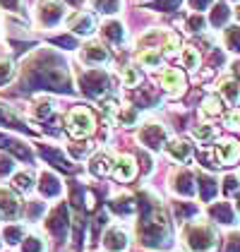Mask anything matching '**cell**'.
Masks as SVG:
<instances>
[{"label": "cell", "instance_id": "25", "mask_svg": "<svg viewBox=\"0 0 240 252\" xmlns=\"http://www.w3.org/2000/svg\"><path fill=\"white\" fill-rule=\"evenodd\" d=\"M219 96L223 98V103H228V106H238L240 103V84L233 77H223L219 82Z\"/></svg>", "mask_w": 240, "mask_h": 252}, {"label": "cell", "instance_id": "55", "mask_svg": "<svg viewBox=\"0 0 240 252\" xmlns=\"http://www.w3.org/2000/svg\"><path fill=\"white\" fill-rule=\"evenodd\" d=\"M233 70H236V75H238V77H240V58L236 60V65H233Z\"/></svg>", "mask_w": 240, "mask_h": 252}, {"label": "cell", "instance_id": "47", "mask_svg": "<svg viewBox=\"0 0 240 252\" xmlns=\"http://www.w3.org/2000/svg\"><path fill=\"white\" fill-rule=\"evenodd\" d=\"M0 10H5L10 15H22L24 12V2L22 0H0Z\"/></svg>", "mask_w": 240, "mask_h": 252}, {"label": "cell", "instance_id": "46", "mask_svg": "<svg viewBox=\"0 0 240 252\" xmlns=\"http://www.w3.org/2000/svg\"><path fill=\"white\" fill-rule=\"evenodd\" d=\"M223 125L228 130H240V108H231L226 116H223Z\"/></svg>", "mask_w": 240, "mask_h": 252}, {"label": "cell", "instance_id": "38", "mask_svg": "<svg viewBox=\"0 0 240 252\" xmlns=\"http://www.w3.org/2000/svg\"><path fill=\"white\" fill-rule=\"evenodd\" d=\"M20 252H46V243L39 235H24L20 243Z\"/></svg>", "mask_w": 240, "mask_h": 252}, {"label": "cell", "instance_id": "36", "mask_svg": "<svg viewBox=\"0 0 240 252\" xmlns=\"http://www.w3.org/2000/svg\"><path fill=\"white\" fill-rule=\"evenodd\" d=\"M209 27V22L204 17V12H190V17L185 20V29L190 32V34H200Z\"/></svg>", "mask_w": 240, "mask_h": 252}, {"label": "cell", "instance_id": "5", "mask_svg": "<svg viewBox=\"0 0 240 252\" xmlns=\"http://www.w3.org/2000/svg\"><path fill=\"white\" fill-rule=\"evenodd\" d=\"M67 5L62 0H36L34 5V20L41 29H56L65 22V10Z\"/></svg>", "mask_w": 240, "mask_h": 252}, {"label": "cell", "instance_id": "20", "mask_svg": "<svg viewBox=\"0 0 240 252\" xmlns=\"http://www.w3.org/2000/svg\"><path fill=\"white\" fill-rule=\"evenodd\" d=\"M113 175L118 178L120 183H130V180L137 175V161H135V156H130V154L116 156V163H113Z\"/></svg>", "mask_w": 240, "mask_h": 252}, {"label": "cell", "instance_id": "34", "mask_svg": "<svg viewBox=\"0 0 240 252\" xmlns=\"http://www.w3.org/2000/svg\"><path fill=\"white\" fill-rule=\"evenodd\" d=\"M91 2V7L101 12V15H106V17H113V15H118L120 7H122V0H89Z\"/></svg>", "mask_w": 240, "mask_h": 252}, {"label": "cell", "instance_id": "30", "mask_svg": "<svg viewBox=\"0 0 240 252\" xmlns=\"http://www.w3.org/2000/svg\"><path fill=\"white\" fill-rule=\"evenodd\" d=\"M53 111H56V103H53V98L46 96V94H41V96L34 98V103H31V113L41 120H46V118L53 116Z\"/></svg>", "mask_w": 240, "mask_h": 252}, {"label": "cell", "instance_id": "39", "mask_svg": "<svg viewBox=\"0 0 240 252\" xmlns=\"http://www.w3.org/2000/svg\"><path fill=\"white\" fill-rule=\"evenodd\" d=\"M192 137H195L197 142H202V144H207V142L216 139V127L209 125V123H202V125H197V127L192 130Z\"/></svg>", "mask_w": 240, "mask_h": 252}, {"label": "cell", "instance_id": "41", "mask_svg": "<svg viewBox=\"0 0 240 252\" xmlns=\"http://www.w3.org/2000/svg\"><path fill=\"white\" fill-rule=\"evenodd\" d=\"M173 212H176V219L178 221H190V216L197 214V207L192 202H176L173 204Z\"/></svg>", "mask_w": 240, "mask_h": 252}, {"label": "cell", "instance_id": "33", "mask_svg": "<svg viewBox=\"0 0 240 252\" xmlns=\"http://www.w3.org/2000/svg\"><path fill=\"white\" fill-rule=\"evenodd\" d=\"M223 113V98L219 94H209V96L202 101V116L207 118H214Z\"/></svg>", "mask_w": 240, "mask_h": 252}, {"label": "cell", "instance_id": "24", "mask_svg": "<svg viewBox=\"0 0 240 252\" xmlns=\"http://www.w3.org/2000/svg\"><path fill=\"white\" fill-rule=\"evenodd\" d=\"M113 163H116V156L108 154V152H99L96 156H91V161H89V171L94 175H111L113 173Z\"/></svg>", "mask_w": 240, "mask_h": 252}, {"label": "cell", "instance_id": "29", "mask_svg": "<svg viewBox=\"0 0 240 252\" xmlns=\"http://www.w3.org/2000/svg\"><path fill=\"white\" fill-rule=\"evenodd\" d=\"M137 63L144 65V67H149V70H156L163 63V51L161 48H142L137 53Z\"/></svg>", "mask_w": 240, "mask_h": 252}, {"label": "cell", "instance_id": "53", "mask_svg": "<svg viewBox=\"0 0 240 252\" xmlns=\"http://www.w3.org/2000/svg\"><path fill=\"white\" fill-rule=\"evenodd\" d=\"M65 5H70V7H75V10H80L82 5H84V0H62Z\"/></svg>", "mask_w": 240, "mask_h": 252}, {"label": "cell", "instance_id": "9", "mask_svg": "<svg viewBox=\"0 0 240 252\" xmlns=\"http://www.w3.org/2000/svg\"><path fill=\"white\" fill-rule=\"evenodd\" d=\"M168 188L176 197H182V199H190L197 194V178L190 168H176L171 173V180H168Z\"/></svg>", "mask_w": 240, "mask_h": 252}, {"label": "cell", "instance_id": "50", "mask_svg": "<svg viewBox=\"0 0 240 252\" xmlns=\"http://www.w3.org/2000/svg\"><path fill=\"white\" fill-rule=\"evenodd\" d=\"M223 252H240V233H231V235L226 238Z\"/></svg>", "mask_w": 240, "mask_h": 252}, {"label": "cell", "instance_id": "44", "mask_svg": "<svg viewBox=\"0 0 240 252\" xmlns=\"http://www.w3.org/2000/svg\"><path fill=\"white\" fill-rule=\"evenodd\" d=\"M12 173H15V158L7 152H0V178H7Z\"/></svg>", "mask_w": 240, "mask_h": 252}, {"label": "cell", "instance_id": "11", "mask_svg": "<svg viewBox=\"0 0 240 252\" xmlns=\"http://www.w3.org/2000/svg\"><path fill=\"white\" fill-rule=\"evenodd\" d=\"M65 22H67L70 34H75V36H91L96 32V17L87 10H75Z\"/></svg>", "mask_w": 240, "mask_h": 252}, {"label": "cell", "instance_id": "10", "mask_svg": "<svg viewBox=\"0 0 240 252\" xmlns=\"http://www.w3.org/2000/svg\"><path fill=\"white\" fill-rule=\"evenodd\" d=\"M80 60L87 67H106L111 63V51L101 41H87L80 48Z\"/></svg>", "mask_w": 240, "mask_h": 252}, {"label": "cell", "instance_id": "51", "mask_svg": "<svg viewBox=\"0 0 240 252\" xmlns=\"http://www.w3.org/2000/svg\"><path fill=\"white\" fill-rule=\"evenodd\" d=\"M211 5H214V0H187V7L192 12H207Z\"/></svg>", "mask_w": 240, "mask_h": 252}, {"label": "cell", "instance_id": "26", "mask_svg": "<svg viewBox=\"0 0 240 252\" xmlns=\"http://www.w3.org/2000/svg\"><path fill=\"white\" fill-rule=\"evenodd\" d=\"M197 192H200L202 202H214V197L219 194V185H216V178L202 173L197 175Z\"/></svg>", "mask_w": 240, "mask_h": 252}, {"label": "cell", "instance_id": "37", "mask_svg": "<svg viewBox=\"0 0 240 252\" xmlns=\"http://www.w3.org/2000/svg\"><path fill=\"white\" fill-rule=\"evenodd\" d=\"M137 118H140V113H137V108H132V106H120V111L116 113V120H118L122 127H132V125L137 123Z\"/></svg>", "mask_w": 240, "mask_h": 252}, {"label": "cell", "instance_id": "49", "mask_svg": "<svg viewBox=\"0 0 240 252\" xmlns=\"http://www.w3.org/2000/svg\"><path fill=\"white\" fill-rule=\"evenodd\" d=\"M41 212H43V202H39V199H34V202H27V219H29V221L39 219Z\"/></svg>", "mask_w": 240, "mask_h": 252}, {"label": "cell", "instance_id": "13", "mask_svg": "<svg viewBox=\"0 0 240 252\" xmlns=\"http://www.w3.org/2000/svg\"><path fill=\"white\" fill-rule=\"evenodd\" d=\"M214 156L219 161V166H233L240 161V144L238 139L233 137H226V139H219L214 144Z\"/></svg>", "mask_w": 240, "mask_h": 252}, {"label": "cell", "instance_id": "35", "mask_svg": "<svg viewBox=\"0 0 240 252\" xmlns=\"http://www.w3.org/2000/svg\"><path fill=\"white\" fill-rule=\"evenodd\" d=\"M180 60H182V67H187L190 72H195V70L200 67L202 56H200V51H197V48L185 46V48H182V53H180Z\"/></svg>", "mask_w": 240, "mask_h": 252}, {"label": "cell", "instance_id": "4", "mask_svg": "<svg viewBox=\"0 0 240 252\" xmlns=\"http://www.w3.org/2000/svg\"><path fill=\"white\" fill-rule=\"evenodd\" d=\"M77 84H80L84 96L96 98V101L111 94V75L103 67H87L77 77Z\"/></svg>", "mask_w": 240, "mask_h": 252}, {"label": "cell", "instance_id": "7", "mask_svg": "<svg viewBox=\"0 0 240 252\" xmlns=\"http://www.w3.org/2000/svg\"><path fill=\"white\" fill-rule=\"evenodd\" d=\"M43 228H46V233H48L56 243H62V240L67 238V231H70L67 204H56L51 212L46 214V219H43Z\"/></svg>", "mask_w": 240, "mask_h": 252}, {"label": "cell", "instance_id": "32", "mask_svg": "<svg viewBox=\"0 0 240 252\" xmlns=\"http://www.w3.org/2000/svg\"><path fill=\"white\" fill-rule=\"evenodd\" d=\"M223 46H226V51L240 56V24H233V27L223 29Z\"/></svg>", "mask_w": 240, "mask_h": 252}, {"label": "cell", "instance_id": "58", "mask_svg": "<svg viewBox=\"0 0 240 252\" xmlns=\"http://www.w3.org/2000/svg\"><path fill=\"white\" fill-rule=\"evenodd\" d=\"M233 2H240V0H233Z\"/></svg>", "mask_w": 240, "mask_h": 252}, {"label": "cell", "instance_id": "40", "mask_svg": "<svg viewBox=\"0 0 240 252\" xmlns=\"http://www.w3.org/2000/svg\"><path fill=\"white\" fill-rule=\"evenodd\" d=\"M120 77H122V87H137L142 82V72L137 67H132V65H127V67H122V72H120Z\"/></svg>", "mask_w": 240, "mask_h": 252}, {"label": "cell", "instance_id": "27", "mask_svg": "<svg viewBox=\"0 0 240 252\" xmlns=\"http://www.w3.org/2000/svg\"><path fill=\"white\" fill-rule=\"evenodd\" d=\"M108 207H111V212L118 214V216H130V214L137 209V204H135V197H132V194H118V197H113Z\"/></svg>", "mask_w": 240, "mask_h": 252}, {"label": "cell", "instance_id": "22", "mask_svg": "<svg viewBox=\"0 0 240 252\" xmlns=\"http://www.w3.org/2000/svg\"><path fill=\"white\" fill-rule=\"evenodd\" d=\"M0 149L12 152L15 156H20L22 161H31V156H34V152L29 149V144H24L22 139H15L10 135H0Z\"/></svg>", "mask_w": 240, "mask_h": 252}, {"label": "cell", "instance_id": "57", "mask_svg": "<svg viewBox=\"0 0 240 252\" xmlns=\"http://www.w3.org/2000/svg\"><path fill=\"white\" fill-rule=\"evenodd\" d=\"M0 250H2V238H0Z\"/></svg>", "mask_w": 240, "mask_h": 252}, {"label": "cell", "instance_id": "42", "mask_svg": "<svg viewBox=\"0 0 240 252\" xmlns=\"http://www.w3.org/2000/svg\"><path fill=\"white\" fill-rule=\"evenodd\" d=\"M15 63L10 58H0V87H5V84H10V79L15 77Z\"/></svg>", "mask_w": 240, "mask_h": 252}, {"label": "cell", "instance_id": "56", "mask_svg": "<svg viewBox=\"0 0 240 252\" xmlns=\"http://www.w3.org/2000/svg\"><path fill=\"white\" fill-rule=\"evenodd\" d=\"M236 17H238V22H240V5L236 7Z\"/></svg>", "mask_w": 240, "mask_h": 252}, {"label": "cell", "instance_id": "52", "mask_svg": "<svg viewBox=\"0 0 240 252\" xmlns=\"http://www.w3.org/2000/svg\"><path fill=\"white\" fill-rule=\"evenodd\" d=\"M178 5H180V0H156L151 7H154V10H161V12H173Z\"/></svg>", "mask_w": 240, "mask_h": 252}, {"label": "cell", "instance_id": "48", "mask_svg": "<svg viewBox=\"0 0 240 252\" xmlns=\"http://www.w3.org/2000/svg\"><path fill=\"white\" fill-rule=\"evenodd\" d=\"M67 149H70V154L75 156V158H84V156H87V154H91V149H94V144H87V142H80V147H75V144H70Z\"/></svg>", "mask_w": 240, "mask_h": 252}, {"label": "cell", "instance_id": "8", "mask_svg": "<svg viewBox=\"0 0 240 252\" xmlns=\"http://www.w3.org/2000/svg\"><path fill=\"white\" fill-rule=\"evenodd\" d=\"M137 142L149 152H163V147L168 142V130L156 120H149L137 130Z\"/></svg>", "mask_w": 240, "mask_h": 252}, {"label": "cell", "instance_id": "2", "mask_svg": "<svg viewBox=\"0 0 240 252\" xmlns=\"http://www.w3.org/2000/svg\"><path fill=\"white\" fill-rule=\"evenodd\" d=\"M171 219L168 214L163 212L161 207H151L147 209L144 216L137 223V240H140L142 248H149V250H166L171 248Z\"/></svg>", "mask_w": 240, "mask_h": 252}, {"label": "cell", "instance_id": "12", "mask_svg": "<svg viewBox=\"0 0 240 252\" xmlns=\"http://www.w3.org/2000/svg\"><path fill=\"white\" fill-rule=\"evenodd\" d=\"M101 245L106 252H127L130 250V233L120 226H111L101 235Z\"/></svg>", "mask_w": 240, "mask_h": 252}, {"label": "cell", "instance_id": "23", "mask_svg": "<svg viewBox=\"0 0 240 252\" xmlns=\"http://www.w3.org/2000/svg\"><path fill=\"white\" fill-rule=\"evenodd\" d=\"M0 127H10V130H29L27 120H24L15 108H10L7 103H0Z\"/></svg>", "mask_w": 240, "mask_h": 252}, {"label": "cell", "instance_id": "3", "mask_svg": "<svg viewBox=\"0 0 240 252\" xmlns=\"http://www.w3.org/2000/svg\"><path fill=\"white\" fill-rule=\"evenodd\" d=\"M180 240L187 252H214L219 245V233L209 221L192 219V221H185L180 231Z\"/></svg>", "mask_w": 240, "mask_h": 252}, {"label": "cell", "instance_id": "31", "mask_svg": "<svg viewBox=\"0 0 240 252\" xmlns=\"http://www.w3.org/2000/svg\"><path fill=\"white\" fill-rule=\"evenodd\" d=\"M12 185L20 192H31V190H36V178L31 171H17V173H12Z\"/></svg>", "mask_w": 240, "mask_h": 252}, {"label": "cell", "instance_id": "28", "mask_svg": "<svg viewBox=\"0 0 240 252\" xmlns=\"http://www.w3.org/2000/svg\"><path fill=\"white\" fill-rule=\"evenodd\" d=\"M24 235H27V228L22 226V223H5L2 226V231H0V238H2V243H7V245H20L22 240H24Z\"/></svg>", "mask_w": 240, "mask_h": 252}, {"label": "cell", "instance_id": "43", "mask_svg": "<svg viewBox=\"0 0 240 252\" xmlns=\"http://www.w3.org/2000/svg\"><path fill=\"white\" fill-rule=\"evenodd\" d=\"M39 152H41V154H43V156H46V158H51V161H56V166H60L62 171H70V168H72V166H70V161H67L65 156L56 154V152H53L51 147H46V144H39Z\"/></svg>", "mask_w": 240, "mask_h": 252}, {"label": "cell", "instance_id": "16", "mask_svg": "<svg viewBox=\"0 0 240 252\" xmlns=\"http://www.w3.org/2000/svg\"><path fill=\"white\" fill-rule=\"evenodd\" d=\"M207 214H209L211 221H216L221 226H236L238 223V212L231 202H211Z\"/></svg>", "mask_w": 240, "mask_h": 252}, {"label": "cell", "instance_id": "14", "mask_svg": "<svg viewBox=\"0 0 240 252\" xmlns=\"http://www.w3.org/2000/svg\"><path fill=\"white\" fill-rule=\"evenodd\" d=\"M159 84L168 96H180V94L185 92V87H187L185 75L180 72L178 67H168V70H163L161 77H159Z\"/></svg>", "mask_w": 240, "mask_h": 252}, {"label": "cell", "instance_id": "18", "mask_svg": "<svg viewBox=\"0 0 240 252\" xmlns=\"http://www.w3.org/2000/svg\"><path fill=\"white\" fill-rule=\"evenodd\" d=\"M231 15H233V10H231L228 0H214V5L209 7L207 22H209V27H214V29H223V27H228Z\"/></svg>", "mask_w": 240, "mask_h": 252}, {"label": "cell", "instance_id": "54", "mask_svg": "<svg viewBox=\"0 0 240 252\" xmlns=\"http://www.w3.org/2000/svg\"><path fill=\"white\" fill-rule=\"evenodd\" d=\"M233 207H236V212L240 216V192H236V202H233Z\"/></svg>", "mask_w": 240, "mask_h": 252}, {"label": "cell", "instance_id": "21", "mask_svg": "<svg viewBox=\"0 0 240 252\" xmlns=\"http://www.w3.org/2000/svg\"><path fill=\"white\" fill-rule=\"evenodd\" d=\"M17 214H20V199H17V194L5 190V188H0V219L12 221Z\"/></svg>", "mask_w": 240, "mask_h": 252}, {"label": "cell", "instance_id": "1", "mask_svg": "<svg viewBox=\"0 0 240 252\" xmlns=\"http://www.w3.org/2000/svg\"><path fill=\"white\" fill-rule=\"evenodd\" d=\"M22 82L27 89H56V92H70V72L67 67L56 60L53 53L39 51L24 60L22 67Z\"/></svg>", "mask_w": 240, "mask_h": 252}, {"label": "cell", "instance_id": "59", "mask_svg": "<svg viewBox=\"0 0 240 252\" xmlns=\"http://www.w3.org/2000/svg\"><path fill=\"white\" fill-rule=\"evenodd\" d=\"M238 178H240V175H238Z\"/></svg>", "mask_w": 240, "mask_h": 252}, {"label": "cell", "instance_id": "45", "mask_svg": "<svg viewBox=\"0 0 240 252\" xmlns=\"http://www.w3.org/2000/svg\"><path fill=\"white\" fill-rule=\"evenodd\" d=\"M238 188H240L238 175H223V180H221V190H223V194H236Z\"/></svg>", "mask_w": 240, "mask_h": 252}, {"label": "cell", "instance_id": "15", "mask_svg": "<svg viewBox=\"0 0 240 252\" xmlns=\"http://www.w3.org/2000/svg\"><path fill=\"white\" fill-rule=\"evenodd\" d=\"M36 190L43 199H58L62 194V180L53 171H41L36 180Z\"/></svg>", "mask_w": 240, "mask_h": 252}, {"label": "cell", "instance_id": "6", "mask_svg": "<svg viewBox=\"0 0 240 252\" xmlns=\"http://www.w3.org/2000/svg\"><path fill=\"white\" fill-rule=\"evenodd\" d=\"M65 127H67V135L75 137V139H82V137H89L94 130H96V118L89 108L84 106H75L67 118H65Z\"/></svg>", "mask_w": 240, "mask_h": 252}, {"label": "cell", "instance_id": "17", "mask_svg": "<svg viewBox=\"0 0 240 252\" xmlns=\"http://www.w3.org/2000/svg\"><path fill=\"white\" fill-rule=\"evenodd\" d=\"M101 36L106 43H111V46H122L125 41H127V29H125V24L116 17H108V20L101 24Z\"/></svg>", "mask_w": 240, "mask_h": 252}, {"label": "cell", "instance_id": "19", "mask_svg": "<svg viewBox=\"0 0 240 252\" xmlns=\"http://www.w3.org/2000/svg\"><path fill=\"white\" fill-rule=\"evenodd\" d=\"M163 152L171 156L176 163H185V161H190V156H192V144H190L187 139H182V137H173V139L166 142Z\"/></svg>", "mask_w": 240, "mask_h": 252}]
</instances>
